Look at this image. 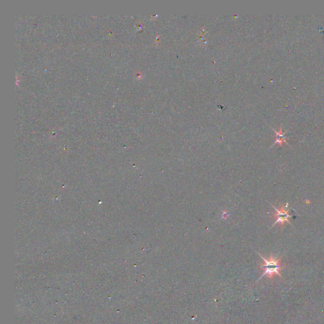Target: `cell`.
<instances>
[{"label":"cell","mask_w":324,"mask_h":324,"mask_svg":"<svg viewBox=\"0 0 324 324\" xmlns=\"http://www.w3.org/2000/svg\"><path fill=\"white\" fill-rule=\"evenodd\" d=\"M258 255L262 258L264 262V264L260 266V267L264 269V272L262 275L260 277V278H262L265 275H267L270 279H272L274 275H278L282 277L281 274H280V270L282 269L283 266L281 265V258H274L272 255H271L269 259L265 258L262 255H260L259 253H257Z\"/></svg>","instance_id":"1"},{"label":"cell","mask_w":324,"mask_h":324,"mask_svg":"<svg viewBox=\"0 0 324 324\" xmlns=\"http://www.w3.org/2000/svg\"><path fill=\"white\" fill-rule=\"evenodd\" d=\"M270 205H272V206L273 208H274L275 209V211L277 212V213L274 215V217L276 218V222H275L274 224H273L272 227H274L277 223H280L281 224L282 227H283L285 222H288L289 224L291 225L289 219L291 218L292 216L289 215V213H288L289 212V209H285V208H287L288 206V203H287L286 205H282L281 209H277V208H275V206H274L273 205H272V204H270Z\"/></svg>","instance_id":"2"},{"label":"cell","mask_w":324,"mask_h":324,"mask_svg":"<svg viewBox=\"0 0 324 324\" xmlns=\"http://www.w3.org/2000/svg\"><path fill=\"white\" fill-rule=\"evenodd\" d=\"M273 131H274L275 132V134H276L277 136H276V140H275V142L274 143V144H273V145L272 146V147L273 146L275 145V144H278L279 146H280L281 147H282L283 143H286V144L289 145V144L286 142V138H287V137H286V136H285V133H286V132H284V133L282 132V127H280V130H279L278 132H277V131H275L274 130V129H273Z\"/></svg>","instance_id":"3"}]
</instances>
